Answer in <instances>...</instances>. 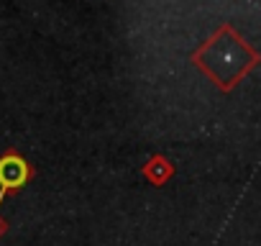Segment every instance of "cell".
Here are the masks:
<instances>
[{
    "label": "cell",
    "mask_w": 261,
    "mask_h": 246,
    "mask_svg": "<svg viewBox=\"0 0 261 246\" xmlns=\"http://www.w3.org/2000/svg\"><path fill=\"white\" fill-rule=\"evenodd\" d=\"M192 62L220 87L233 90L258 62V54L230 29L220 26L195 54Z\"/></svg>",
    "instance_id": "obj_1"
},
{
    "label": "cell",
    "mask_w": 261,
    "mask_h": 246,
    "mask_svg": "<svg viewBox=\"0 0 261 246\" xmlns=\"http://www.w3.org/2000/svg\"><path fill=\"white\" fill-rule=\"evenodd\" d=\"M31 177H34L31 164L18 152H6L0 157V203H3L6 192L21 190Z\"/></svg>",
    "instance_id": "obj_2"
},
{
    "label": "cell",
    "mask_w": 261,
    "mask_h": 246,
    "mask_svg": "<svg viewBox=\"0 0 261 246\" xmlns=\"http://www.w3.org/2000/svg\"><path fill=\"white\" fill-rule=\"evenodd\" d=\"M174 175V164L167 159V157H162V154H156V157H151L146 164H144V177L151 182V185H164L169 177Z\"/></svg>",
    "instance_id": "obj_3"
},
{
    "label": "cell",
    "mask_w": 261,
    "mask_h": 246,
    "mask_svg": "<svg viewBox=\"0 0 261 246\" xmlns=\"http://www.w3.org/2000/svg\"><path fill=\"white\" fill-rule=\"evenodd\" d=\"M6 231H8V223H6L3 218H0V238H3V233H6Z\"/></svg>",
    "instance_id": "obj_4"
}]
</instances>
